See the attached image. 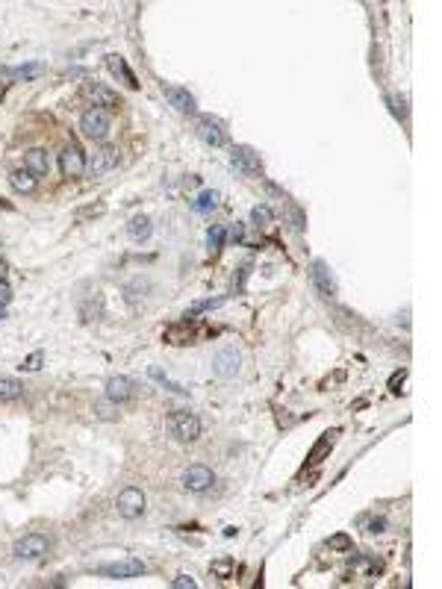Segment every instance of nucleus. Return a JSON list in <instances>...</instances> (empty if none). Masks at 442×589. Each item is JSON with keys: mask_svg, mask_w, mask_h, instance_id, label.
I'll return each mask as SVG.
<instances>
[{"mask_svg": "<svg viewBox=\"0 0 442 589\" xmlns=\"http://www.w3.org/2000/svg\"><path fill=\"white\" fill-rule=\"evenodd\" d=\"M109 130H113V115H109V109H85L83 115H80V133L83 136H89V139L95 142H104Z\"/></svg>", "mask_w": 442, "mask_h": 589, "instance_id": "f257e3e1", "label": "nucleus"}, {"mask_svg": "<svg viewBox=\"0 0 442 589\" xmlns=\"http://www.w3.org/2000/svg\"><path fill=\"white\" fill-rule=\"evenodd\" d=\"M168 430L180 442H195L201 436V419L189 410H174L168 416Z\"/></svg>", "mask_w": 442, "mask_h": 589, "instance_id": "f03ea898", "label": "nucleus"}, {"mask_svg": "<svg viewBox=\"0 0 442 589\" xmlns=\"http://www.w3.org/2000/svg\"><path fill=\"white\" fill-rule=\"evenodd\" d=\"M145 507H147V501H145V492L139 490V486H127V490H121V495H118V501H115L118 516L127 519V522L139 519L142 513H145Z\"/></svg>", "mask_w": 442, "mask_h": 589, "instance_id": "7ed1b4c3", "label": "nucleus"}, {"mask_svg": "<svg viewBox=\"0 0 442 589\" xmlns=\"http://www.w3.org/2000/svg\"><path fill=\"white\" fill-rule=\"evenodd\" d=\"M47 551H51V540H47L44 533H27L15 542L12 554H15L18 560H42Z\"/></svg>", "mask_w": 442, "mask_h": 589, "instance_id": "20e7f679", "label": "nucleus"}, {"mask_svg": "<svg viewBox=\"0 0 442 589\" xmlns=\"http://www.w3.org/2000/svg\"><path fill=\"white\" fill-rule=\"evenodd\" d=\"M239 366H242V354H239V348H233V345H224L213 357V371H215V378H221V380L236 378Z\"/></svg>", "mask_w": 442, "mask_h": 589, "instance_id": "39448f33", "label": "nucleus"}, {"mask_svg": "<svg viewBox=\"0 0 442 589\" xmlns=\"http://www.w3.org/2000/svg\"><path fill=\"white\" fill-rule=\"evenodd\" d=\"M230 166L236 168L242 177H256L263 168V162H260V154H256L254 147L239 145V147H233V154H230Z\"/></svg>", "mask_w": 442, "mask_h": 589, "instance_id": "423d86ee", "label": "nucleus"}, {"mask_svg": "<svg viewBox=\"0 0 442 589\" xmlns=\"http://www.w3.org/2000/svg\"><path fill=\"white\" fill-rule=\"evenodd\" d=\"M180 483H183V490H189V492H206V490H213L215 474L206 466H189L180 474Z\"/></svg>", "mask_w": 442, "mask_h": 589, "instance_id": "0eeeda50", "label": "nucleus"}, {"mask_svg": "<svg viewBox=\"0 0 442 589\" xmlns=\"http://www.w3.org/2000/svg\"><path fill=\"white\" fill-rule=\"evenodd\" d=\"M195 136L204 142V145H210V147H221L227 142V136H224V127H221V121L213 118V115H204L198 118V124H195Z\"/></svg>", "mask_w": 442, "mask_h": 589, "instance_id": "6e6552de", "label": "nucleus"}, {"mask_svg": "<svg viewBox=\"0 0 442 589\" xmlns=\"http://www.w3.org/2000/svg\"><path fill=\"white\" fill-rule=\"evenodd\" d=\"M142 572H145L142 560H118V563H104V566H97V574H106V578H115V581L139 578Z\"/></svg>", "mask_w": 442, "mask_h": 589, "instance_id": "1a4fd4ad", "label": "nucleus"}, {"mask_svg": "<svg viewBox=\"0 0 442 589\" xmlns=\"http://www.w3.org/2000/svg\"><path fill=\"white\" fill-rule=\"evenodd\" d=\"M118 166V150L115 147H97L92 159L85 162V171L92 174V177H104V174H109Z\"/></svg>", "mask_w": 442, "mask_h": 589, "instance_id": "9d476101", "label": "nucleus"}, {"mask_svg": "<svg viewBox=\"0 0 442 589\" xmlns=\"http://www.w3.org/2000/svg\"><path fill=\"white\" fill-rule=\"evenodd\" d=\"M59 168H63V174H65V177H71V180L74 177H83V174H85V156H83V150L74 145V142L63 150V154H59Z\"/></svg>", "mask_w": 442, "mask_h": 589, "instance_id": "9b49d317", "label": "nucleus"}, {"mask_svg": "<svg viewBox=\"0 0 442 589\" xmlns=\"http://www.w3.org/2000/svg\"><path fill=\"white\" fill-rule=\"evenodd\" d=\"M310 280H313L316 292L322 295V298H334V295H336V283H334V274H330V268H327V262H325V259H316V262H313Z\"/></svg>", "mask_w": 442, "mask_h": 589, "instance_id": "f8f14e48", "label": "nucleus"}, {"mask_svg": "<svg viewBox=\"0 0 442 589\" xmlns=\"http://www.w3.org/2000/svg\"><path fill=\"white\" fill-rule=\"evenodd\" d=\"M83 92H85V97H89L97 109H109V106H118V104H121L118 92H113V89H109V86H104V83H85Z\"/></svg>", "mask_w": 442, "mask_h": 589, "instance_id": "ddd939ff", "label": "nucleus"}, {"mask_svg": "<svg viewBox=\"0 0 442 589\" xmlns=\"http://www.w3.org/2000/svg\"><path fill=\"white\" fill-rule=\"evenodd\" d=\"M163 95L177 112H183V115H192L195 112V97L189 95V89H183V86H165Z\"/></svg>", "mask_w": 442, "mask_h": 589, "instance_id": "4468645a", "label": "nucleus"}, {"mask_svg": "<svg viewBox=\"0 0 442 589\" xmlns=\"http://www.w3.org/2000/svg\"><path fill=\"white\" fill-rule=\"evenodd\" d=\"M133 392H136V386H133V380L124 378V374H118V378H109L106 380V398L115 401V404H124V401H130Z\"/></svg>", "mask_w": 442, "mask_h": 589, "instance_id": "2eb2a0df", "label": "nucleus"}, {"mask_svg": "<svg viewBox=\"0 0 442 589\" xmlns=\"http://www.w3.org/2000/svg\"><path fill=\"white\" fill-rule=\"evenodd\" d=\"M24 168H27L35 180L44 177V174L51 171V156H47V150H42V147L27 150V156H24Z\"/></svg>", "mask_w": 442, "mask_h": 589, "instance_id": "dca6fc26", "label": "nucleus"}, {"mask_svg": "<svg viewBox=\"0 0 442 589\" xmlns=\"http://www.w3.org/2000/svg\"><path fill=\"white\" fill-rule=\"evenodd\" d=\"M106 65H109V71L115 74V77H124V83L130 86V89H139V83H136V74H133L130 68H127V62H124V56H118V54H113V56H106Z\"/></svg>", "mask_w": 442, "mask_h": 589, "instance_id": "f3484780", "label": "nucleus"}, {"mask_svg": "<svg viewBox=\"0 0 442 589\" xmlns=\"http://www.w3.org/2000/svg\"><path fill=\"white\" fill-rule=\"evenodd\" d=\"M9 183H12V189L21 192V195H30L35 192V177L27 171V168H18V171H12L9 174Z\"/></svg>", "mask_w": 442, "mask_h": 589, "instance_id": "a211bd4d", "label": "nucleus"}, {"mask_svg": "<svg viewBox=\"0 0 442 589\" xmlns=\"http://www.w3.org/2000/svg\"><path fill=\"white\" fill-rule=\"evenodd\" d=\"M127 233H130L133 242H145L147 236L154 233V224H151V218H147V216H136V218H130Z\"/></svg>", "mask_w": 442, "mask_h": 589, "instance_id": "6ab92c4d", "label": "nucleus"}, {"mask_svg": "<svg viewBox=\"0 0 442 589\" xmlns=\"http://www.w3.org/2000/svg\"><path fill=\"white\" fill-rule=\"evenodd\" d=\"M24 398V383L15 378H0V401L9 404V401H18Z\"/></svg>", "mask_w": 442, "mask_h": 589, "instance_id": "aec40b11", "label": "nucleus"}, {"mask_svg": "<svg viewBox=\"0 0 442 589\" xmlns=\"http://www.w3.org/2000/svg\"><path fill=\"white\" fill-rule=\"evenodd\" d=\"M334 436H336V433H325V436H322V439H318V442L313 445V451H310V457H306V460H310V462H313V466H316V462H322V457L327 454V451H330V448H334Z\"/></svg>", "mask_w": 442, "mask_h": 589, "instance_id": "412c9836", "label": "nucleus"}, {"mask_svg": "<svg viewBox=\"0 0 442 589\" xmlns=\"http://www.w3.org/2000/svg\"><path fill=\"white\" fill-rule=\"evenodd\" d=\"M218 197H221V195H218L215 189H206V192H201L198 197H195L192 207H195V212H210V209L218 207Z\"/></svg>", "mask_w": 442, "mask_h": 589, "instance_id": "4be33fe9", "label": "nucleus"}, {"mask_svg": "<svg viewBox=\"0 0 442 589\" xmlns=\"http://www.w3.org/2000/svg\"><path fill=\"white\" fill-rule=\"evenodd\" d=\"M386 104H389L392 115H395L398 121H407V118H410V109H407V97H404V95H386Z\"/></svg>", "mask_w": 442, "mask_h": 589, "instance_id": "5701e85b", "label": "nucleus"}, {"mask_svg": "<svg viewBox=\"0 0 442 589\" xmlns=\"http://www.w3.org/2000/svg\"><path fill=\"white\" fill-rule=\"evenodd\" d=\"M221 304H224V298H206V300H198V304H195V307H189V309H186V321H189V318H195V316H198V312L215 309V307H221Z\"/></svg>", "mask_w": 442, "mask_h": 589, "instance_id": "b1692460", "label": "nucleus"}, {"mask_svg": "<svg viewBox=\"0 0 442 589\" xmlns=\"http://www.w3.org/2000/svg\"><path fill=\"white\" fill-rule=\"evenodd\" d=\"M186 330H189V321H183L180 328H171V330H165V339L171 342V345H186L192 336H186Z\"/></svg>", "mask_w": 442, "mask_h": 589, "instance_id": "393cba45", "label": "nucleus"}, {"mask_svg": "<svg viewBox=\"0 0 442 589\" xmlns=\"http://www.w3.org/2000/svg\"><path fill=\"white\" fill-rule=\"evenodd\" d=\"M327 548L330 551H339V554H345V551L354 548V542H351L348 533H336V536H330V540H327Z\"/></svg>", "mask_w": 442, "mask_h": 589, "instance_id": "a878e982", "label": "nucleus"}, {"mask_svg": "<svg viewBox=\"0 0 442 589\" xmlns=\"http://www.w3.org/2000/svg\"><path fill=\"white\" fill-rule=\"evenodd\" d=\"M268 221H272V209H268V207H254L251 209V224H256V227H265Z\"/></svg>", "mask_w": 442, "mask_h": 589, "instance_id": "bb28decb", "label": "nucleus"}, {"mask_svg": "<svg viewBox=\"0 0 442 589\" xmlns=\"http://www.w3.org/2000/svg\"><path fill=\"white\" fill-rule=\"evenodd\" d=\"M95 412H97V416H101V419H113V416H115V401L101 398V401H97V404H95Z\"/></svg>", "mask_w": 442, "mask_h": 589, "instance_id": "cd10ccee", "label": "nucleus"}, {"mask_svg": "<svg viewBox=\"0 0 442 589\" xmlns=\"http://www.w3.org/2000/svg\"><path fill=\"white\" fill-rule=\"evenodd\" d=\"M42 362H44V354H42V350H33V354H30L27 360H24V366H21V369H27V371H39V369H42Z\"/></svg>", "mask_w": 442, "mask_h": 589, "instance_id": "c85d7f7f", "label": "nucleus"}, {"mask_svg": "<svg viewBox=\"0 0 442 589\" xmlns=\"http://www.w3.org/2000/svg\"><path fill=\"white\" fill-rule=\"evenodd\" d=\"M224 236H227V230H224V227H213V230H210V236H206V242H210V248H213V250H218L221 245H224Z\"/></svg>", "mask_w": 442, "mask_h": 589, "instance_id": "c756f323", "label": "nucleus"}, {"mask_svg": "<svg viewBox=\"0 0 442 589\" xmlns=\"http://www.w3.org/2000/svg\"><path fill=\"white\" fill-rule=\"evenodd\" d=\"M213 574H218V578H230V574H233V560H218V563H213Z\"/></svg>", "mask_w": 442, "mask_h": 589, "instance_id": "7c9ffc66", "label": "nucleus"}, {"mask_svg": "<svg viewBox=\"0 0 442 589\" xmlns=\"http://www.w3.org/2000/svg\"><path fill=\"white\" fill-rule=\"evenodd\" d=\"M171 586L174 589H195L198 583H195V578H189V574H177V578L171 581Z\"/></svg>", "mask_w": 442, "mask_h": 589, "instance_id": "2f4dec72", "label": "nucleus"}, {"mask_svg": "<svg viewBox=\"0 0 442 589\" xmlns=\"http://www.w3.org/2000/svg\"><path fill=\"white\" fill-rule=\"evenodd\" d=\"M12 300V289H9V283L6 280H0V307H6Z\"/></svg>", "mask_w": 442, "mask_h": 589, "instance_id": "473e14b6", "label": "nucleus"}, {"mask_svg": "<svg viewBox=\"0 0 442 589\" xmlns=\"http://www.w3.org/2000/svg\"><path fill=\"white\" fill-rule=\"evenodd\" d=\"M384 528H386V519L384 516H377V519L368 522V531H372V533H384Z\"/></svg>", "mask_w": 442, "mask_h": 589, "instance_id": "72a5a7b5", "label": "nucleus"}, {"mask_svg": "<svg viewBox=\"0 0 442 589\" xmlns=\"http://www.w3.org/2000/svg\"><path fill=\"white\" fill-rule=\"evenodd\" d=\"M404 378H407V371H404V369H401V371H395V374H392V380H389L392 392H398V383H404Z\"/></svg>", "mask_w": 442, "mask_h": 589, "instance_id": "f704fd0d", "label": "nucleus"}, {"mask_svg": "<svg viewBox=\"0 0 442 589\" xmlns=\"http://www.w3.org/2000/svg\"><path fill=\"white\" fill-rule=\"evenodd\" d=\"M0 318H6V307H0Z\"/></svg>", "mask_w": 442, "mask_h": 589, "instance_id": "c9c22d12", "label": "nucleus"}]
</instances>
